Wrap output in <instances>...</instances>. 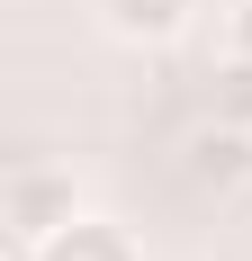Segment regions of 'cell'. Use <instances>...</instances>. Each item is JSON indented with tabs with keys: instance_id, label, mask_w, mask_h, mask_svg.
<instances>
[{
	"instance_id": "obj_5",
	"label": "cell",
	"mask_w": 252,
	"mask_h": 261,
	"mask_svg": "<svg viewBox=\"0 0 252 261\" xmlns=\"http://www.w3.org/2000/svg\"><path fill=\"white\" fill-rule=\"evenodd\" d=\"M207 108L252 126V54H216V72H207Z\"/></svg>"
},
{
	"instance_id": "obj_1",
	"label": "cell",
	"mask_w": 252,
	"mask_h": 261,
	"mask_svg": "<svg viewBox=\"0 0 252 261\" xmlns=\"http://www.w3.org/2000/svg\"><path fill=\"white\" fill-rule=\"evenodd\" d=\"M0 207H9V243H18V252H36L54 225H72V216H81V180L63 171V162H18Z\"/></svg>"
},
{
	"instance_id": "obj_6",
	"label": "cell",
	"mask_w": 252,
	"mask_h": 261,
	"mask_svg": "<svg viewBox=\"0 0 252 261\" xmlns=\"http://www.w3.org/2000/svg\"><path fill=\"white\" fill-rule=\"evenodd\" d=\"M225 54H252V0H225Z\"/></svg>"
},
{
	"instance_id": "obj_2",
	"label": "cell",
	"mask_w": 252,
	"mask_h": 261,
	"mask_svg": "<svg viewBox=\"0 0 252 261\" xmlns=\"http://www.w3.org/2000/svg\"><path fill=\"white\" fill-rule=\"evenodd\" d=\"M180 180L189 189H243L252 180V126H234V117L207 108L198 126L180 135Z\"/></svg>"
},
{
	"instance_id": "obj_4",
	"label": "cell",
	"mask_w": 252,
	"mask_h": 261,
	"mask_svg": "<svg viewBox=\"0 0 252 261\" xmlns=\"http://www.w3.org/2000/svg\"><path fill=\"white\" fill-rule=\"evenodd\" d=\"M198 18V0H99V27L117 45H180Z\"/></svg>"
},
{
	"instance_id": "obj_3",
	"label": "cell",
	"mask_w": 252,
	"mask_h": 261,
	"mask_svg": "<svg viewBox=\"0 0 252 261\" xmlns=\"http://www.w3.org/2000/svg\"><path fill=\"white\" fill-rule=\"evenodd\" d=\"M27 261H144V243L126 234V225H117L108 207H81L72 225H54V234L36 243Z\"/></svg>"
}]
</instances>
